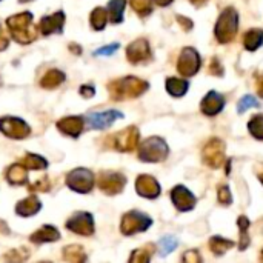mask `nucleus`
I'll list each match as a JSON object with an SVG mask.
<instances>
[{"mask_svg": "<svg viewBox=\"0 0 263 263\" xmlns=\"http://www.w3.org/2000/svg\"><path fill=\"white\" fill-rule=\"evenodd\" d=\"M6 25L11 37L20 45H28L37 39V26L32 23V14L28 11L8 17Z\"/></svg>", "mask_w": 263, "mask_h": 263, "instance_id": "nucleus-1", "label": "nucleus"}, {"mask_svg": "<svg viewBox=\"0 0 263 263\" xmlns=\"http://www.w3.org/2000/svg\"><path fill=\"white\" fill-rule=\"evenodd\" d=\"M149 83L146 80H142L134 76L116 79L108 83L109 94L114 100H126V99H136L142 96L145 91H148Z\"/></svg>", "mask_w": 263, "mask_h": 263, "instance_id": "nucleus-2", "label": "nucleus"}, {"mask_svg": "<svg viewBox=\"0 0 263 263\" xmlns=\"http://www.w3.org/2000/svg\"><path fill=\"white\" fill-rule=\"evenodd\" d=\"M237 28H239V14L234 8L230 6L220 14L216 23V28H214L216 39L220 43H228L236 37Z\"/></svg>", "mask_w": 263, "mask_h": 263, "instance_id": "nucleus-3", "label": "nucleus"}, {"mask_svg": "<svg viewBox=\"0 0 263 263\" xmlns=\"http://www.w3.org/2000/svg\"><path fill=\"white\" fill-rule=\"evenodd\" d=\"M170 148L166 142L160 137H149L140 143L139 148V159L148 163H159L168 157Z\"/></svg>", "mask_w": 263, "mask_h": 263, "instance_id": "nucleus-4", "label": "nucleus"}, {"mask_svg": "<svg viewBox=\"0 0 263 263\" xmlns=\"http://www.w3.org/2000/svg\"><path fill=\"white\" fill-rule=\"evenodd\" d=\"M139 129L136 126H128L108 137V146L119 153H131L139 145Z\"/></svg>", "mask_w": 263, "mask_h": 263, "instance_id": "nucleus-5", "label": "nucleus"}, {"mask_svg": "<svg viewBox=\"0 0 263 263\" xmlns=\"http://www.w3.org/2000/svg\"><path fill=\"white\" fill-rule=\"evenodd\" d=\"M153 225V219L140 211H129L122 217L120 231L125 236H133L146 231Z\"/></svg>", "mask_w": 263, "mask_h": 263, "instance_id": "nucleus-6", "label": "nucleus"}, {"mask_svg": "<svg viewBox=\"0 0 263 263\" xmlns=\"http://www.w3.org/2000/svg\"><path fill=\"white\" fill-rule=\"evenodd\" d=\"M66 186L76 193L86 194L94 186V176L86 168H76L66 176Z\"/></svg>", "mask_w": 263, "mask_h": 263, "instance_id": "nucleus-7", "label": "nucleus"}, {"mask_svg": "<svg viewBox=\"0 0 263 263\" xmlns=\"http://www.w3.org/2000/svg\"><path fill=\"white\" fill-rule=\"evenodd\" d=\"M99 190L106 196H116L123 191L126 185V177L116 171H102L97 179Z\"/></svg>", "mask_w": 263, "mask_h": 263, "instance_id": "nucleus-8", "label": "nucleus"}, {"mask_svg": "<svg viewBox=\"0 0 263 263\" xmlns=\"http://www.w3.org/2000/svg\"><path fill=\"white\" fill-rule=\"evenodd\" d=\"M0 131L12 140H23L29 136L31 128L25 120L18 117L6 116V117H0Z\"/></svg>", "mask_w": 263, "mask_h": 263, "instance_id": "nucleus-9", "label": "nucleus"}, {"mask_svg": "<svg viewBox=\"0 0 263 263\" xmlns=\"http://www.w3.org/2000/svg\"><path fill=\"white\" fill-rule=\"evenodd\" d=\"M202 159L210 168H220L225 162V143L220 139H211L203 148Z\"/></svg>", "mask_w": 263, "mask_h": 263, "instance_id": "nucleus-10", "label": "nucleus"}, {"mask_svg": "<svg viewBox=\"0 0 263 263\" xmlns=\"http://www.w3.org/2000/svg\"><path fill=\"white\" fill-rule=\"evenodd\" d=\"M200 69V55L194 48H183L177 62V71L183 77H191Z\"/></svg>", "mask_w": 263, "mask_h": 263, "instance_id": "nucleus-11", "label": "nucleus"}, {"mask_svg": "<svg viewBox=\"0 0 263 263\" xmlns=\"http://www.w3.org/2000/svg\"><path fill=\"white\" fill-rule=\"evenodd\" d=\"M66 230L79 236H91L94 233V220L89 213H77L66 220Z\"/></svg>", "mask_w": 263, "mask_h": 263, "instance_id": "nucleus-12", "label": "nucleus"}, {"mask_svg": "<svg viewBox=\"0 0 263 263\" xmlns=\"http://www.w3.org/2000/svg\"><path fill=\"white\" fill-rule=\"evenodd\" d=\"M126 59L133 65H139V63H145L151 60V48H149L148 40L137 39L133 43H129L126 48Z\"/></svg>", "mask_w": 263, "mask_h": 263, "instance_id": "nucleus-13", "label": "nucleus"}, {"mask_svg": "<svg viewBox=\"0 0 263 263\" xmlns=\"http://www.w3.org/2000/svg\"><path fill=\"white\" fill-rule=\"evenodd\" d=\"M123 114L120 111L116 109H109L105 112H91L86 117V123L92 128V129H105L108 126H111L117 119H122Z\"/></svg>", "mask_w": 263, "mask_h": 263, "instance_id": "nucleus-14", "label": "nucleus"}, {"mask_svg": "<svg viewBox=\"0 0 263 263\" xmlns=\"http://www.w3.org/2000/svg\"><path fill=\"white\" fill-rule=\"evenodd\" d=\"M171 200H173L174 206L179 211H182V213L191 211L196 206V197H194V194L190 190H186L185 186H182V185L174 186V190L171 191Z\"/></svg>", "mask_w": 263, "mask_h": 263, "instance_id": "nucleus-15", "label": "nucleus"}, {"mask_svg": "<svg viewBox=\"0 0 263 263\" xmlns=\"http://www.w3.org/2000/svg\"><path fill=\"white\" fill-rule=\"evenodd\" d=\"M136 191L145 199H157L160 196V185L153 176L142 174L136 180Z\"/></svg>", "mask_w": 263, "mask_h": 263, "instance_id": "nucleus-16", "label": "nucleus"}, {"mask_svg": "<svg viewBox=\"0 0 263 263\" xmlns=\"http://www.w3.org/2000/svg\"><path fill=\"white\" fill-rule=\"evenodd\" d=\"M57 128L65 136H69L72 139H77L82 134L83 128H85V117H82V116L63 117V119H60L57 122Z\"/></svg>", "mask_w": 263, "mask_h": 263, "instance_id": "nucleus-17", "label": "nucleus"}, {"mask_svg": "<svg viewBox=\"0 0 263 263\" xmlns=\"http://www.w3.org/2000/svg\"><path fill=\"white\" fill-rule=\"evenodd\" d=\"M63 25H65V12L57 11L52 15L43 17L39 23V29L43 35L60 34L63 31Z\"/></svg>", "mask_w": 263, "mask_h": 263, "instance_id": "nucleus-18", "label": "nucleus"}, {"mask_svg": "<svg viewBox=\"0 0 263 263\" xmlns=\"http://www.w3.org/2000/svg\"><path fill=\"white\" fill-rule=\"evenodd\" d=\"M225 106V99L222 94L216 92V91H210L203 100H202V105H200V111L208 116V117H213L216 114H219Z\"/></svg>", "mask_w": 263, "mask_h": 263, "instance_id": "nucleus-19", "label": "nucleus"}, {"mask_svg": "<svg viewBox=\"0 0 263 263\" xmlns=\"http://www.w3.org/2000/svg\"><path fill=\"white\" fill-rule=\"evenodd\" d=\"M40 208H42L40 200L35 196H29L15 205V214L20 217H31V216L37 214L40 211Z\"/></svg>", "mask_w": 263, "mask_h": 263, "instance_id": "nucleus-20", "label": "nucleus"}, {"mask_svg": "<svg viewBox=\"0 0 263 263\" xmlns=\"http://www.w3.org/2000/svg\"><path fill=\"white\" fill-rule=\"evenodd\" d=\"M60 239V233L52 225H43L39 231L32 233L29 240L32 243H48V242H57Z\"/></svg>", "mask_w": 263, "mask_h": 263, "instance_id": "nucleus-21", "label": "nucleus"}, {"mask_svg": "<svg viewBox=\"0 0 263 263\" xmlns=\"http://www.w3.org/2000/svg\"><path fill=\"white\" fill-rule=\"evenodd\" d=\"M166 91L174 96V97H182L186 94L188 88H190V82L185 79H177V77H168L166 79Z\"/></svg>", "mask_w": 263, "mask_h": 263, "instance_id": "nucleus-22", "label": "nucleus"}, {"mask_svg": "<svg viewBox=\"0 0 263 263\" xmlns=\"http://www.w3.org/2000/svg\"><path fill=\"white\" fill-rule=\"evenodd\" d=\"M28 176H26V168L22 165V163H15V165H11L6 171V180L11 183V185H23L26 182Z\"/></svg>", "mask_w": 263, "mask_h": 263, "instance_id": "nucleus-23", "label": "nucleus"}, {"mask_svg": "<svg viewBox=\"0 0 263 263\" xmlns=\"http://www.w3.org/2000/svg\"><path fill=\"white\" fill-rule=\"evenodd\" d=\"M65 82V72L59 69H49L40 80V86L45 89H54Z\"/></svg>", "mask_w": 263, "mask_h": 263, "instance_id": "nucleus-24", "label": "nucleus"}, {"mask_svg": "<svg viewBox=\"0 0 263 263\" xmlns=\"http://www.w3.org/2000/svg\"><path fill=\"white\" fill-rule=\"evenodd\" d=\"M125 6H126V0H111L108 3V8H106L108 20L111 23H120L123 20Z\"/></svg>", "mask_w": 263, "mask_h": 263, "instance_id": "nucleus-25", "label": "nucleus"}, {"mask_svg": "<svg viewBox=\"0 0 263 263\" xmlns=\"http://www.w3.org/2000/svg\"><path fill=\"white\" fill-rule=\"evenodd\" d=\"M243 45L248 51H256L263 45V29L256 28L251 29L245 34L243 37Z\"/></svg>", "mask_w": 263, "mask_h": 263, "instance_id": "nucleus-26", "label": "nucleus"}, {"mask_svg": "<svg viewBox=\"0 0 263 263\" xmlns=\"http://www.w3.org/2000/svg\"><path fill=\"white\" fill-rule=\"evenodd\" d=\"M63 259L71 263H82L86 260V253L80 245H68L63 248Z\"/></svg>", "mask_w": 263, "mask_h": 263, "instance_id": "nucleus-27", "label": "nucleus"}, {"mask_svg": "<svg viewBox=\"0 0 263 263\" xmlns=\"http://www.w3.org/2000/svg\"><path fill=\"white\" fill-rule=\"evenodd\" d=\"M20 163L26 168V170H45L48 166V162L42 157V156H37V154H25L22 159H20Z\"/></svg>", "mask_w": 263, "mask_h": 263, "instance_id": "nucleus-28", "label": "nucleus"}, {"mask_svg": "<svg viewBox=\"0 0 263 263\" xmlns=\"http://www.w3.org/2000/svg\"><path fill=\"white\" fill-rule=\"evenodd\" d=\"M234 247V242H231V240H228V239H223V237H220V236H214V237H211V240H210V248H211V251L216 254V256H222V254H225L228 250H231Z\"/></svg>", "mask_w": 263, "mask_h": 263, "instance_id": "nucleus-29", "label": "nucleus"}, {"mask_svg": "<svg viewBox=\"0 0 263 263\" xmlns=\"http://www.w3.org/2000/svg\"><path fill=\"white\" fill-rule=\"evenodd\" d=\"M108 22V12L105 8H96L92 12H91V17H89V23L92 26V29L96 31H102L105 28Z\"/></svg>", "mask_w": 263, "mask_h": 263, "instance_id": "nucleus-30", "label": "nucleus"}, {"mask_svg": "<svg viewBox=\"0 0 263 263\" xmlns=\"http://www.w3.org/2000/svg\"><path fill=\"white\" fill-rule=\"evenodd\" d=\"M153 251H154V247H153V245H145L143 248H139V250H136V251L131 254V257H129V262L131 263L148 262V260L151 259V254H153Z\"/></svg>", "mask_w": 263, "mask_h": 263, "instance_id": "nucleus-31", "label": "nucleus"}, {"mask_svg": "<svg viewBox=\"0 0 263 263\" xmlns=\"http://www.w3.org/2000/svg\"><path fill=\"white\" fill-rule=\"evenodd\" d=\"M237 223H239V231H240V245H239V248H240V251H243L250 245V237H248V233H247L248 228H250V220L245 216H240Z\"/></svg>", "mask_w": 263, "mask_h": 263, "instance_id": "nucleus-32", "label": "nucleus"}, {"mask_svg": "<svg viewBox=\"0 0 263 263\" xmlns=\"http://www.w3.org/2000/svg\"><path fill=\"white\" fill-rule=\"evenodd\" d=\"M248 129L253 137H256L257 140H263V114H256L250 120Z\"/></svg>", "mask_w": 263, "mask_h": 263, "instance_id": "nucleus-33", "label": "nucleus"}, {"mask_svg": "<svg viewBox=\"0 0 263 263\" xmlns=\"http://www.w3.org/2000/svg\"><path fill=\"white\" fill-rule=\"evenodd\" d=\"M131 6L140 17H146L153 12V0H131Z\"/></svg>", "mask_w": 263, "mask_h": 263, "instance_id": "nucleus-34", "label": "nucleus"}, {"mask_svg": "<svg viewBox=\"0 0 263 263\" xmlns=\"http://www.w3.org/2000/svg\"><path fill=\"white\" fill-rule=\"evenodd\" d=\"M179 245V242L174 239V237H171V236H168V237H163L162 240H160V254L162 256H166V254H170L171 251H174L176 250V247Z\"/></svg>", "mask_w": 263, "mask_h": 263, "instance_id": "nucleus-35", "label": "nucleus"}, {"mask_svg": "<svg viewBox=\"0 0 263 263\" xmlns=\"http://www.w3.org/2000/svg\"><path fill=\"white\" fill-rule=\"evenodd\" d=\"M259 106V103H257V100L253 97V96H245V97H242L240 99V102H239V105H237V112H245L247 109H250V108H257Z\"/></svg>", "mask_w": 263, "mask_h": 263, "instance_id": "nucleus-36", "label": "nucleus"}, {"mask_svg": "<svg viewBox=\"0 0 263 263\" xmlns=\"http://www.w3.org/2000/svg\"><path fill=\"white\" fill-rule=\"evenodd\" d=\"M51 188V182L48 179V176H42L39 180H35L34 183L29 185V191H40V193H46Z\"/></svg>", "mask_w": 263, "mask_h": 263, "instance_id": "nucleus-37", "label": "nucleus"}, {"mask_svg": "<svg viewBox=\"0 0 263 263\" xmlns=\"http://www.w3.org/2000/svg\"><path fill=\"white\" fill-rule=\"evenodd\" d=\"M217 197H219V202L222 205H231V202H233V197H231L228 186H220L217 191Z\"/></svg>", "mask_w": 263, "mask_h": 263, "instance_id": "nucleus-38", "label": "nucleus"}, {"mask_svg": "<svg viewBox=\"0 0 263 263\" xmlns=\"http://www.w3.org/2000/svg\"><path fill=\"white\" fill-rule=\"evenodd\" d=\"M182 260L186 263H199V262H202V257H200L199 251L193 250V251H186V253L183 254Z\"/></svg>", "mask_w": 263, "mask_h": 263, "instance_id": "nucleus-39", "label": "nucleus"}, {"mask_svg": "<svg viewBox=\"0 0 263 263\" xmlns=\"http://www.w3.org/2000/svg\"><path fill=\"white\" fill-rule=\"evenodd\" d=\"M210 74L217 76V77L223 76V66L220 65V62L217 59H213L211 60V63H210Z\"/></svg>", "mask_w": 263, "mask_h": 263, "instance_id": "nucleus-40", "label": "nucleus"}, {"mask_svg": "<svg viewBox=\"0 0 263 263\" xmlns=\"http://www.w3.org/2000/svg\"><path fill=\"white\" fill-rule=\"evenodd\" d=\"M119 43H114V45H108V46H103V48H100V49H97L94 54L96 55H111V54H114L117 49H119Z\"/></svg>", "mask_w": 263, "mask_h": 263, "instance_id": "nucleus-41", "label": "nucleus"}, {"mask_svg": "<svg viewBox=\"0 0 263 263\" xmlns=\"http://www.w3.org/2000/svg\"><path fill=\"white\" fill-rule=\"evenodd\" d=\"M79 92H80V96L85 97V99H91V97L96 96V89H94L92 85H82Z\"/></svg>", "mask_w": 263, "mask_h": 263, "instance_id": "nucleus-42", "label": "nucleus"}, {"mask_svg": "<svg viewBox=\"0 0 263 263\" xmlns=\"http://www.w3.org/2000/svg\"><path fill=\"white\" fill-rule=\"evenodd\" d=\"M8 45H9V39H8V35H6L2 23H0V51H5L8 48Z\"/></svg>", "mask_w": 263, "mask_h": 263, "instance_id": "nucleus-43", "label": "nucleus"}, {"mask_svg": "<svg viewBox=\"0 0 263 263\" xmlns=\"http://www.w3.org/2000/svg\"><path fill=\"white\" fill-rule=\"evenodd\" d=\"M177 22L182 25V28H183L185 31L193 29V22H191L190 18H186V17H183V15H177Z\"/></svg>", "mask_w": 263, "mask_h": 263, "instance_id": "nucleus-44", "label": "nucleus"}, {"mask_svg": "<svg viewBox=\"0 0 263 263\" xmlns=\"http://www.w3.org/2000/svg\"><path fill=\"white\" fill-rule=\"evenodd\" d=\"M256 88L257 94L263 97V72H256Z\"/></svg>", "mask_w": 263, "mask_h": 263, "instance_id": "nucleus-45", "label": "nucleus"}, {"mask_svg": "<svg viewBox=\"0 0 263 263\" xmlns=\"http://www.w3.org/2000/svg\"><path fill=\"white\" fill-rule=\"evenodd\" d=\"M157 6H168V5H171L174 0H153Z\"/></svg>", "mask_w": 263, "mask_h": 263, "instance_id": "nucleus-46", "label": "nucleus"}, {"mask_svg": "<svg viewBox=\"0 0 263 263\" xmlns=\"http://www.w3.org/2000/svg\"><path fill=\"white\" fill-rule=\"evenodd\" d=\"M69 49H71L72 52H77V55L82 52V48H80L79 45H74V43H71V45H69Z\"/></svg>", "mask_w": 263, "mask_h": 263, "instance_id": "nucleus-47", "label": "nucleus"}, {"mask_svg": "<svg viewBox=\"0 0 263 263\" xmlns=\"http://www.w3.org/2000/svg\"><path fill=\"white\" fill-rule=\"evenodd\" d=\"M190 2H191L193 5H196V6H202V5L206 3L208 0H190Z\"/></svg>", "mask_w": 263, "mask_h": 263, "instance_id": "nucleus-48", "label": "nucleus"}, {"mask_svg": "<svg viewBox=\"0 0 263 263\" xmlns=\"http://www.w3.org/2000/svg\"><path fill=\"white\" fill-rule=\"evenodd\" d=\"M259 179H260V182L263 183V174H260V177H259Z\"/></svg>", "mask_w": 263, "mask_h": 263, "instance_id": "nucleus-49", "label": "nucleus"}, {"mask_svg": "<svg viewBox=\"0 0 263 263\" xmlns=\"http://www.w3.org/2000/svg\"><path fill=\"white\" fill-rule=\"evenodd\" d=\"M262 260H263V251H262Z\"/></svg>", "mask_w": 263, "mask_h": 263, "instance_id": "nucleus-50", "label": "nucleus"}]
</instances>
